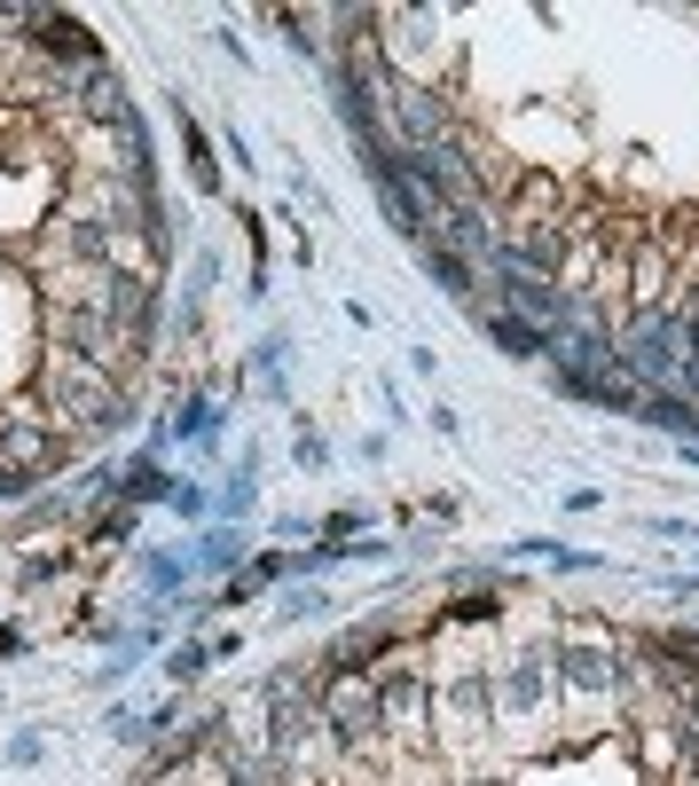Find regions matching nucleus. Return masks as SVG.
I'll use <instances>...</instances> for the list:
<instances>
[{
    "instance_id": "f257e3e1",
    "label": "nucleus",
    "mask_w": 699,
    "mask_h": 786,
    "mask_svg": "<svg viewBox=\"0 0 699 786\" xmlns=\"http://www.w3.org/2000/svg\"><path fill=\"white\" fill-rule=\"evenodd\" d=\"M683 355H691V323L683 315H645L637 330H629V346H621V370H637V378H652V386H668L676 370H683Z\"/></svg>"
},
{
    "instance_id": "f03ea898",
    "label": "nucleus",
    "mask_w": 699,
    "mask_h": 786,
    "mask_svg": "<svg viewBox=\"0 0 699 786\" xmlns=\"http://www.w3.org/2000/svg\"><path fill=\"white\" fill-rule=\"evenodd\" d=\"M503 292H511V307H527V315H535L551 338H558V323L574 315V307H566V292H558L551 276H535V268H511V259H503Z\"/></svg>"
},
{
    "instance_id": "7ed1b4c3",
    "label": "nucleus",
    "mask_w": 699,
    "mask_h": 786,
    "mask_svg": "<svg viewBox=\"0 0 699 786\" xmlns=\"http://www.w3.org/2000/svg\"><path fill=\"white\" fill-rule=\"evenodd\" d=\"M487 338L503 346V355H518V363H527V355H551V330L527 323V315H487Z\"/></svg>"
},
{
    "instance_id": "20e7f679",
    "label": "nucleus",
    "mask_w": 699,
    "mask_h": 786,
    "mask_svg": "<svg viewBox=\"0 0 699 786\" xmlns=\"http://www.w3.org/2000/svg\"><path fill=\"white\" fill-rule=\"evenodd\" d=\"M637 417H645V425H668L676 441H699V409H691L683 394H668V386H660V394H645V401H637Z\"/></svg>"
},
{
    "instance_id": "39448f33",
    "label": "nucleus",
    "mask_w": 699,
    "mask_h": 786,
    "mask_svg": "<svg viewBox=\"0 0 699 786\" xmlns=\"http://www.w3.org/2000/svg\"><path fill=\"white\" fill-rule=\"evenodd\" d=\"M330 724H338V739H370L386 716H378L370 692H338V701H330Z\"/></svg>"
},
{
    "instance_id": "423d86ee",
    "label": "nucleus",
    "mask_w": 699,
    "mask_h": 786,
    "mask_svg": "<svg viewBox=\"0 0 699 786\" xmlns=\"http://www.w3.org/2000/svg\"><path fill=\"white\" fill-rule=\"evenodd\" d=\"M40 40H48L55 55H79V63H86V55H95V40H86V32H79L71 17H40Z\"/></svg>"
},
{
    "instance_id": "0eeeda50",
    "label": "nucleus",
    "mask_w": 699,
    "mask_h": 786,
    "mask_svg": "<svg viewBox=\"0 0 699 786\" xmlns=\"http://www.w3.org/2000/svg\"><path fill=\"white\" fill-rule=\"evenodd\" d=\"M566 661H574V668H566L574 684H614V653H597V645H574Z\"/></svg>"
},
{
    "instance_id": "6e6552de",
    "label": "nucleus",
    "mask_w": 699,
    "mask_h": 786,
    "mask_svg": "<svg viewBox=\"0 0 699 786\" xmlns=\"http://www.w3.org/2000/svg\"><path fill=\"white\" fill-rule=\"evenodd\" d=\"M119 488H126V496H173L157 465H126V480H119Z\"/></svg>"
},
{
    "instance_id": "1a4fd4ad",
    "label": "nucleus",
    "mask_w": 699,
    "mask_h": 786,
    "mask_svg": "<svg viewBox=\"0 0 699 786\" xmlns=\"http://www.w3.org/2000/svg\"><path fill=\"white\" fill-rule=\"evenodd\" d=\"M236 551H244L236 535H228V543H220V535H213V543H197V559H205V566H236Z\"/></svg>"
},
{
    "instance_id": "9d476101",
    "label": "nucleus",
    "mask_w": 699,
    "mask_h": 786,
    "mask_svg": "<svg viewBox=\"0 0 699 786\" xmlns=\"http://www.w3.org/2000/svg\"><path fill=\"white\" fill-rule=\"evenodd\" d=\"M307 614H322V598H315V590H291V598H284V622H307Z\"/></svg>"
},
{
    "instance_id": "9b49d317",
    "label": "nucleus",
    "mask_w": 699,
    "mask_h": 786,
    "mask_svg": "<svg viewBox=\"0 0 699 786\" xmlns=\"http://www.w3.org/2000/svg\"><path fill=\"white\" fill-rule=\"evenodd\" d=\"M142 574H150V582H157V590H182V559H150V566H142Z\"/></svg>"
}]
</instances>
